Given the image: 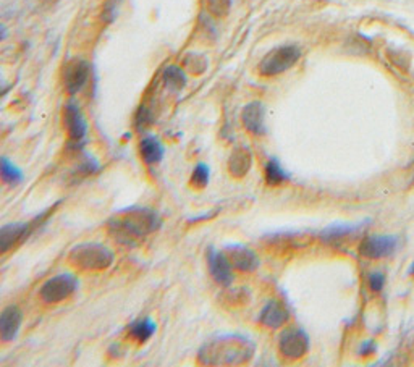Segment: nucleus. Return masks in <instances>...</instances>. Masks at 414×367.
Here are the masks:
<instances>
[{"mask_svg": "<svg viewBox=\"0 0 414 367\" xmlns=\"http://www.w3.org/2000/svg\"><path fill=\"white\" fill-rule=\"evenodd\" d=\"M254 354V345L241 336H223L212 341L199 353V361L211 366L241 364L251 359Z\"/></svg>", "mask_w": 414, "mask_h": 367, "instance_id": "nucleus-1", "label": "nucleus"}, {"mask_svg": "<svg viewBox=\"0 0 414 367\" xmlns=\"http://www.w3.org/2000/svg\"><path fill=\"white\" fill-rule=\"evenodd\" d=\"M112 233L123 241H135L152 233L161 227V218L151 209H130L120 217H113L108 223Z\"/></svg>", "mask_w": 414, "mask_h": 367, "instance_id": "nucleus-2", "label": "nucleus"}, {"mask_svg": "<svg viewBox=\"0 0 414 367\" xmlns=\"http://www.w3.org/2000/svg\"><path fill=\"white\" fill-rule=\"evenodd\" d=\"M70 262L80 271H106L112 266L113 253L97 243H83L71 249Z\"/></svg>", "mask_w": 414, "mask_h": 367, "instance_id": "nucleus-3", "label": "nucleus"}, {"mask_svg": "<svg viewBox=\"0 0 414 367\" xmlns=\"http://www.w3.org/2000/svg\"><path fill=\"white\" fill-rule=\"evenodd\" d=\"M301 59V49L295 44L280 46L261 60L259 73L263 76H277L290 70Z\"/></svg>", "mask_w": 414, "mask_h": 367, "instance_id": "nucleus-4", "label": "nucleus"}, {"mask_svg": "<svg viewBox=\"0 0 414 367\" xmlns=\"http://www.w3.org/2000/svg\"><path fill=\"white\" fill-rule=\"evenodd\" d=\"M78 288V278L71 273H59L41 286L39 296L46 304H56L70 298Z\"/></svg>", "mask_w": 414, "mask_h": 367, "instance_id": "nucleus-5", "label": "nucleus"}, {"mask_svg": "<svg viewBox=\"0 0 414 367\" xmlns=\"http://www.w3.org/2000/svg\"><path fill=\"white\" fill-rule=\"evenodd\" d=\"M278 348L283 358L296 361L308 354L310 348L309 335L303 328H288L280 335Z\"/></svg>", "mask_w": 414, "mask_h": 367, "instance_id": "nucleus-6", "label": "nucleus"}, {"mask_svg": "<svg viewBox=\"0 0 414 367\" xmlns=\"http://www.w3.org/2000/svg\"><path fill=\"white\" fill-rule=\"evenodd\" d=\"M400 246L398 236L395 235H373L368 236L359 246V254L368 259L392 258Z\"/></svg>", "mask_w": 414, "mask_h": 367, "instance_id": "nucleus-7", "label": "nucleus"}, {"mask_svg": "<svg viewBox=\"0 0 414 367\" xmlns=\"http://www.w3.org/2000/svg\"><path fill=\"white\" fill-rule=\"evenodd\" d=\"M39 218L38 217L34 220V223H9V225H4L2 228H0V254H5L11 251L14 248H16L18 244H21L26 238L33 233V230L36 225L39 223Z\"/></svg>", "mask_w": 414, "mask_h": 367, "instance_id": "nucleus-8", "label": "nucleus"}, {"mask_svg": "<svg viewBox=\"0 0 414 367\" xmlns=\"http://www.w3.org/2000/svg\"><path fill=\"white\" fill-rule=\"evenodd\" d=\"M207 266H209V272L217 283L223 286H228L233 281V266H231L227 254L222 251H217L216 248L207 249Z\"/></svg>", "mask_w": 414, "mask_h": 367, "instance_id": "nucleus-9", "label": "nucleus"}, {"mask_svg": "<svg viewBox=\"0 0 414 367\" xmlns=\"http://www.w3.org/2000/svg\"><path fill=\"white\" fill-rule=\"evenodd\" d=\"M64 121H65L66 133H69V138L71 143H81L84 136H86L88 124H86V120H84L81 109L78 107L75 102L66 104L65 112H64Z\"/></svg>", "mask_w": 414, "mask_h": 367, "instance_id": "nucleus-10", "label": "nucleus"}, {"mask_svg": "<svg viewBox=\"0 0 414 367\" xmlns=\"http://www.w3.org/2000/svg\"><path fill=\"white\" fill-rule=\"evenodd\" d=\"M89 76V66L84 60H73L64 73L65 89L69 94H76L83 89Z\"/></svg>", "mask_w": 414, "mask_h": 367, "instance_id": "nucleus-11", "label": "nucleus"}, {"mask_svg": "<svg viewBox=\"0 0 414 367\" xmlns=\"http://www.w3.org/2000/svg\"><path fill=\"white\" fill-rule=\"evenodd\" d=\"M225 254H227L231 266H233V268H236V271L253 272L259 267V258L256 256L254 251L246 246H241V244L228 246L227 251H225Z\"/></svg>", "mask_w": 414, "mask_h": 367, "instance_id": "nucleus-12", "label": "nucleus"}, {"mask_svg": "<svg viewBox=\"0 0 414 367\" xmlns=\"http://www.w3.org/2000/svg\"><path fill=\"white\" fill-rule=\"evenodd\" d=\"M241 120H243V125H245L246 130L251 134H256V136H259V134H264L266 133V109H264V104L259 102V101H254L251 104H248V106L243 109Z\"/></svg>", "mask_w": 414, "mask_h": 367, "instance_id": "nucleus-13", "label": "nucleus"}, {"mask_svg": "<svg viewBox=\"0 0 414 367\" xmlns=\"http://www.w3.org/2000/svg\"><path fill=\"white\" fill-rule=\"evenodd\" d=\"M288 319H290V313H288L287 306L277 301V299H272V301L267 303L264 306L263 313H261L259 316L261 323H264V326L269 328L283 327L285 323L288 322Z\"/></svg>", "mask_w": 414, "mask_h": 367, "instance_id": "nucleus-14", "label": "nucleus"}, {"mask_svg": "<svg viewBox=\"0 0 414 367\" xmlns=\"http://www.w3.org/2000/svg\"><path fill=\"white\" fill-rule=\"evenodd\" d=\"M21 326V311L16 306H10L0 314V340L11 341Z\"/></svg>", "mask_w": 414, "mask_h": 367, "instance_id": "nucleus-15", "label": "nucleus"}, {"mask_svg": "<svg viewBox=\"0 0 414 367\" xmlns=\"http://www.w3.org/2000/svg\"><path fill=\"white\" fill-rule=\"evenodd\" d=\"M253 164V156L246 148H238L233 151V154L228 159V170L231 176L235 179H243L251 169Z\"/></svg>", "mask_w": 414, "mask_h": 367, "instance_id": "nucleus-16", "label": "nucleus"}, {"mask_svg": "<svg viewBox=\"0 0 414 367\" xmlns=\"http://www.w3.org/2000/svg\"><path fill=\"white\" fill-rule=\"evenodd\" d=\"M139 154H141L144 164H148V165L159 164L163 156V148H162L161 141L154 136L144 138L141 141V144H139Z\"/></svg>", "mask_w": 414, "mask_h": 367, "instance_id": "nucleus-17", "label": "nucleus"}, {"mask_svg": "<svg viewBox=\"0 0 414 367\" xmlns=\"http://www.w3.org/2000/svg\"><path fill=\"white\" fill-rule=\"evenodd\" d=\"M363 227H364L363 222H359V223H333V225H330V227L322 231L320 238L327 243H333V241H338L340 238L355 233V231H358L359 228H363Z\"/></svg>", "mask_w": 414, "mask_h": 367, "instance_id": "nucleus-18", "label": "nucleus"}, {"mask_svg": "<svg viewBox=\"0 0 414 367\" xmlns=\"http://www.w3.org/2000/svg\"><path fill=\"white\" fill-rule=\"evenodd\" d=\"M154 332H156L154 322L151 319H139L131 323L130 330H128V335H130L133 340H136L138 343H146V341L154 335Z\"/></svg>", "mask_w": 414, "mask_h": 367, "instance_id": "nucleus-19", "label": "nucleus"}, {"mask_svg": "<svg viewBox=\"0 0 414 367\" xmlns=\"http://www.w3.org/2000/svg\"><path fill=\"white\" fill-rule=\"evenodd\" d=\"M162 79H163V84H166V88L172 89V91L183 89L185 84H186L185 71L181 70L180 66H176V65L167 66V69L163 70Z\"/></svg>", "mask_w": 414, "mask_h": 367, "instance_id": "nucleus-20", "label": "nucleus"}, {"mask_svg": "<svg viewBox=\"0 0 414 367\" xmlns=\"http://www.w3.org/2000/svg\"><path fill=\"white\" fill-rule=\"evenodd\" d=\"M287 180H290V175L285 172L282 164H280L277 159H271V161L266 164V181L272 186H278Z\"/></svg>", "mask_w": 414, "mask_h": 367, "instance_id": "nucleus-21", "label": "nucleus"}, {"mask_svg": "<svg viewBox=\"0 0 414 367\" xmlns=\"http://www.w3.org/2000/svg\"><path fill=\"white\" fill-rule=\"evenodd\" d=\"M0 180L7 185H16L23 180L21 170L7 157H0Z\"/></svg>", "mask_w": 414, "mask_h": 367, "instance_id": "nucleus-22", "label": "nucleus"}, {"mask_svg": "<svg viewBox=\"0 0 414 367\" xmlns=\"http://www.w3.org/2000/svg\"><path fill=\"white\" fill-rule=\"evenodd\" d=\"M207 183H209V169H207V165L199 164L191 175L190 185L194 189H203L207 186Z\"/></svg>", "mask_w": 414, "mask_h": 367, "instance_id": "nucleus-23", "label": "nucleus"}, {"mask_svg": "<svg viewBox=\"0 0 414 367\" xmlns=\"http://www.w3.org/2000/svg\"><path fill=\"white\" fill-rule=\"evenodd\" d=\"M209 10L211 14H214L217 16H223L225 14H228L231 0H209Z\"/></svg>", "mask_w": 414, "mask_h": 367, "instance_id": "nucleus-24", "label": "nucleus"}, {"mask_svg": "<svg viewBox=\"0 0 414 367\" xmlns=\"http://www.w3.org/2000/svg\"><path fill=\"white\" fill-rule=\"evenodd\" d=\"M368 283H369L370 290L375 291V293H380L383 290V286H385V273H382L379 271L373 272L369 275Z\"/></svg>", "mask_w": 414, "mask_h": 367, "instance_id": "nucleus-25", "label": "nucleus"}, {"mask_svg": "<svg viewBox=\"0 0 414 367\" xmlns=\"http://www.w3.org/2000/svg\"><path fill=\"white\" fill-rule=\"evenodd\" d=\"M152 121V115H151V110L141 107L138 110L136 114V125L139 130H144V128H148Z\"/></svg>", "mask_w": 414, "mask_h": 367, "instance_id": "nucleus-26", "label": "nucleus"}, {"mask_svg": "<svg viewBox=\"0 0 414 367\" xmlns=\"http://www.w3.org/2000/svg\"><path fill=\"white\" fill-rule=\"evenodd\" d=\"M375 351H377V346L373 340L364 341L361 348H359V354H361V356H373Z\"/></svg>", "mask_w": 414, "mask_h": 367, "instance_id": "nucleus-27", "label": "nucleus"}, {"mask_svg": "<svg viewBox=\"0 0 414 367\" xmlns=\"http://www.w3.org/2000/svg\"><path fill=\"white\" fill-rule=\"evenodd\" d=\"M5 34H7V31H5V28L0 26V41H2L5 38Z\"/></svg>", "mask_w": 414, "mask_h": 367, "instance_id": "nucleus-28", "label": "nucleus"}, {"mask_svg": "<svg viewBox=\"0 0 414 367\" xmlns=\"http://www.w3.org/2000/svg\"><path fill=\"white\" fill-rule=\"evenodd\" d=\"M7 91H9L7 88H5V86H2V84H0V97H4V94L7 93Z\"/></svg>", "mask_w": 414, "mask_h": 367, "instance_id": "nucleus-29", "label": "nucleus"}, {"mask_svg": "<svg viewBox=\"0 0 414 367\" xmlns=\"http://www.w3.org/2000/svg\"><path fill=\"white\" fill-rule=\"evenodd\" d=\"M410 275H413V277H414V262H413V264H411V268H410Z\"/></svg>", "mask_w": 414, "mask_h": 367, "instance_id": "nucleus-30", "label": "nucleus"}]
</instances>
